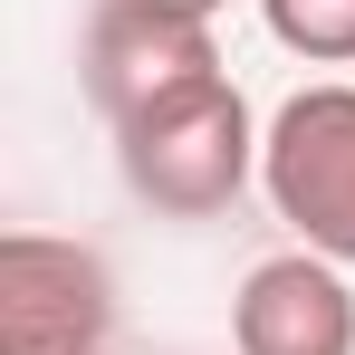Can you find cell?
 Segmentation results:
<instances>
[{
    "label": "cell",
    "instance_id": "7",
    "mask_svg": "<svg viewBox=\"0 0 355 355\" xmlns=\"http://www.w3.org/2000/svg\"><path fill=\"white\" fill-rule=\"evenodd\" d=\"M144 10H182V19H211L221 0H144Z\"/></svg>",
    "mask_w": 355,
    "mask_h": 355
},
{
    "label": "cell",
    "instance_id": "4",
    "mask_svg": "<svg viewBox=\"0 0 355 355\" xmlns=\"http://www.w3.org/2000/svg\"><path fill=\"white\" fill-rule=\"evenodd\" d=\"M106 327H116V279L87 240H0V355H106Z\"/></svg>",
    "mask_w": 355,
    "mask_h": 355
},
{
    "label": "cell",
    "instance_id": "2",
    "mask_svg": "<svg viewBox=\"0 0 355 355\" xmlns=\"http://www.w3.org/2000/svg\"><path fill=\"white\" fill-rule=\"evenodd\" d=\"M259 192L317 259L355 269V87H297L259 135Z\"/></svg>",
    "mask_w": 355,
    "mask_h": 355
},
{
    "label": "cell",
    "instance_id": "5",
    "mask_svg": "<svg viewBox=\"0 0 355 355\" xmlns=\"http://www.w3.org/2000/svg\"><path fill=\"white\" fill-rule=\"evenodd\" d=\"M231 346L240 355H355V288L336 279V259L279 250L240 279Z\"/></svg>",
    "mask_w": 355,
    "mask_h": 355
},
{
    "label": "cell",
    "instance_id": "3",
    "mask_svg": "<svg viewBox=\"0 0 355 355\" xmlns=\"http://www.w3.org/2000/svg\"><path fill=\"white\" fill-rule=\"evenodd\" d=\"M77 77H87V106L106 125H135L173 96H192V87H211L221 49H211V19L144 10V0H96L87 39H77Z\"/></svg>",
    "mask_w": 355,
    "mask_h": 355
},
{
    "label": "cell",
    "instance_id": "1",
    "mask_svg": "<svg viewBox=\"0 0 355 355\" xmlns=\"http://www.w3.org/2000/svg\"><path fill=\"white\" fill-rule=\"evenodd\" d=\"M116 173H125V192L154 202L164 221H211V211H231L240 182L259 173L250 96H240L231 77H211V87H192L173 106L116 125Z\"/></svg>",
    "mask_w": 355,
    "mask_h": 355
},
{
    "label": "cell",
    "instance_id": "6",
    "mask_svg": "<svg viewBox=\"0 0 355 355\" xmlns=\"http://www.w3.org/2000/svg\"><path fill=\"white\" fill-rule=\"evenodd\" d=\"M269 39L307 67H355V0H259Z\"/></svg>",
    "mask_w": 355,
    "mask_h": 355
}]
</instances>
